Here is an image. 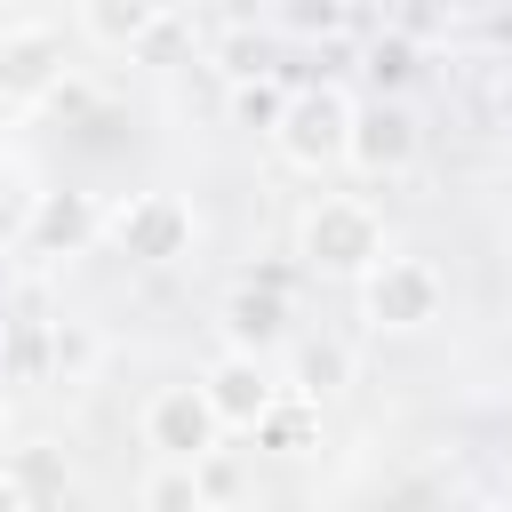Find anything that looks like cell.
Segmentation results:
<instances>
[{"mask_svg": "<svg viewBox=\"0 0 512 512\" xmlns=\"http://www.w3.org/2000/svg\"><path fill=\"white\" fill-rule=\"evenodd\" d=\"M384 256H392L384 216H376L360 192H312V200L296 208V264H304L312 280H352V288H360Z\"/></svg>", "mask_w": 512, "mask_h": 512, "instance_id": "6da1fadb", "label": "cell"}, {"mask_svg": "<svg viewBox=\"0 0 512 512\" xmlns=\"http://www.w3.org/2000/svg\"><path fill=\"white\" fill-rule=\"evenodd\" d=\"M104 248H112L120 264L168 272V264H184V256L200 248V216H192V200H184V192L144 184V192L104 200Z\"/></svg>", "mask_w": 512, "mask_h": 512, "instance_id": "7a4b0ae2", "label": "cell"}, {"mask_svg": "<svg viewBox=\"0 0 512 512\" xmlns=\"http://www.w3.org/2000/svg\"><path fill=\"white\" fill-rule=\"evenodd\" d=\"M440 312H448V280H440V264H424V256H384V264L360 280V320H368L376 336H424Z\"/></svg>", "mask_w": 512, "mask_h": 512, "instance_id": "3957f363", "label": "cell"}, {"mask_svg": "<svg viewBox=\"0 0 512 512\" xmlns=\"http://www.w3.org/2000/svg\"><path fill=\"white\" fill-rule=\"evenodd\" d=\"M344 144H352V96L344 88H296L280 128H272V152L296 176H328V168H344Z\"/></svg>", "mask_w": 512, "mask_h": 512, "instance_id": "277c9868", "label": "cell"}, {"mask_svg": "<svg viewBox=\"0 0 512 512\" xmlns=\"http://www.w3.org/2000/svg\"><path fill=\"white\" fill-rule=\"evenodd\" d=\"M424 160V128L400 96H360L352 104V144H344V168L368 176V184H400L408 168Z\"/></svg>", "mask_w": 512, "mask_h": 512, "instance_id": "5b68a950", "label": "cell"}, {"mask_svg": "<svg viewBox=\"0 0 512 512\" xmlns=\"http://www.w3.org/2000/svg\"><path fill=\"white\" fill-rule=\"evenodd\" d=\"M136 432H144L152 464H208V456L224 448V424H216V408H208L200 376H192V384H160V392L144 400Z\"/></svg>", "mask_w": 512, "mask_h": 512, "instance_id": "8992f818", "label": "cell"}, {"mask_svg": "<svg viewBox=\"0 0 512 512\" xmlns=\"http://www.w3.org/2000/svg\"><path fill=\"white\" fill-rule=\"evenodd\" d=\"M200 392H208V408H216L224 432H264V416L288 400V384L272 376V360L264 352H232V344L200 368Z\"/></svg>", "mask_w": 512, "mask_h": 512, "instance_id": "52a82bcc", "label": "cell"}, {"mask_svg": "<svg viewBox=\"0 0 512 512\" xmlns=\"http://www.w3.org/2000/svg\"><path fill=\"white\" fill-rule=\"evenodd\" d=\"M64 88V32L56 24H0V112H40Z\"/></svg>", "mask_w": 512, "mask_h": 512, "instance_id": "ba28073f", "label": "cell"}, {"mask_svg": "<svg viewBox=\"0 0 512 512\" xmlns=\"http://www.w3.org/2000/svg\"><path fill=\"white\" fill-rule=\"evenodd\" d=\"M16 248L32 264H72L88 248H104V200H88V192H40Z\"/></svg>", "mask_w": 512, "mask_h": 512, "instance_id": "9c48e42d", "label": "cell"}, {"mask_svg": "<svg viewBox=\"0 0 512 512\" xmlns=\"http://www.w3.org/2000/svg\"><path fill=\"white\" fill-rule=\"evenodd\" d=\"M216 328H224V344L232 352H272L280 336H288V296H280V280H232L224 296H216Z\"/></svg>", "mask_w": 512, "mask_h": 512, "instance_id": "30bf717a", "label": "cell"}, {"mask_svg": "<svg viewBox=\"0 0 512 512\" xmlns=\"http://www.w3.org/2000/svg\"><path fill=\"white\" fill-rule=\"evenodd\" d=\"M160 24H168V0H80V32L96 40V48H152L160 40Z\"/></svg>", "mask_w": 512, "mask_h": 512, "instance_id": "8fae6325", "label": "cell"}, {"mask_svg": "<svg viewBox=\"0 0 512 512\" xmlns=\"http://www.w3.org/2000/svg\"><path fill=\"white\" fill-rule=\"evenodd\" d=\"M344 384H352V352H344L336 336H304V344L288 352V400L320 408V400H336Z\"/></svg>", "mask_w": 512, "mask_h": 512, "instance_id": "7c38bea8", "label": "cell"}, {"mask_svg": "<svg viewBox=\"0 0 512 512\" xmlns=\"http://www.w3.org/2000/svg\"><path fill=\"white\" fill-rule=\"evenodd\" d=\"M0 384H56V320H0Z\"/></svg>", "mask_w": 512, "mask_h": 512, "instance_id": "4fadbf2b", "label": "cell"}, {"mask_svg": "<svg viewBox=\"0 0 512 512\" xmlns=\"http://www.w3.org/2000/svg\"><path fill=\"white\" fill-rule=\"evenodd\" d=\"M136 512H216L200 488V464H152L136 480Z\"/></svg>", "mask_w": 512, "mask_h": 512, "instance_id": "5bb4252c", "label": "cell"}, {"mask_svg": "<svg viewBox=\"0 0 512 512\" xmlns=\"http://www.w3.org/2000/svg\"><path fill=\"white\" fill-rule=\"evenodd\" d=\"M208 56H216L224 88H240V80H264V72H272V48H264V32H256V24H224Z\"/></svg>", "mask_w": 512, "mask_h": 512, "instance_id": "9a60e30c", "label": "cell"}, {"mask_svg": "<svg viewBox=\"0 0 512 512\" xmlns=\"http://www.w3.org/2000/svg\"><path fill=\"white\" fill-rule=\"evenodd\" d=\"M272 24L296 40H336L352 24V0H272Z\"/></svg>", "mask_w": 512, "mask_h": 512, "instance_id": "2e32d148", "label": "cell"}, {"mask_svg": "<svg viewBox=\"0 0 512 512\" xmlns=\"http://www.w3.org/2000/svg\"><path fill=\"white\" fill-rule=\"evenodd\" d=\"M104 360V336L88 320H56V384H88Z\"/></svg>", "mask_w": 512, "mask_h": 512, "instance_id": "e0dca14e", "label": "cell"}, {"mask_svg": "<svg viewBox=\"0 0 512 512\" xmlns=\"http://www.w3.org/2000/svg\"><path fill=\"white\" fill-rule=\"evenodd\" d=\"M280 112H288V88H280L272 72H264V80H240V88H232V120H240V128L272 136V128H280Z\"/></svg>", "mask_w": 512, "mask_h": 512, "instance_id": "ac0fdd59", "label": "cell"}, {"mask_svg": "<svg viewBox=\"0 0 512 512\" xmlns=\"http://www.w3.org/2000/svg\"><path fill=\"white\" fill-rule=\"evenodd\" d=\"M408 72H416V40H408L400 24H392V32H376V40H368V80H376V96H392Z\"/></svg>", "mask_w": 512, "mask_h": 512, "instance_id": "d6986e66", "label": "cell"}, {"mask_svg": "<svg viewBox=\"0 0 512 512\" xmlns=\"http://www.w3.org/2000/svg\"><path fill=\"white\" fill-rule=\"evenodd\" d=\"M480 104H488V128H496V136H512V64H496V72H488Z\"/></svg>", "mask_w": 512, "mask_h": 512, "instance_id": "ffe728a7", "label": "cell"}, {"mask_svg": "<svg viewBox=\"0 0 512 512\" xmlns=\"http://www.w3.org/2000/svg\"><path fill=\"white\" fill-rule=\"evenodd\" d=\"M0 512H32V488L16 472H0Z\"/></svg>", "mask_w": 512, "mask_h": 512, "instance_id": "44dd1931", "label": "cell"}, {"mask_svg": "<svg viewBox=\"0 0 512 512\" xmlns=\"http://www.w3.org/2000/svg\"><path fill=\"white\" fill-rule=\"evenodd\" d=\"M8 432H16V400H8V384H0V448H8Z\"/></svg>", "mask_w": 512, "mask_h": 512, "instance_id": "7402d4cb", "label": "cell"}, {"mask_svg": "<svg viewBox=\"0 0 512 512\" xmlns=\"http://www.w3.org/2000/svg\"><path fill=\"white\" fill-rule=\"evenodd\" d=\"M440 512H496V504H480V496H448Z\"/></svg>", "mask_w": 512, "mask_h": 512, "instance_id": "603a6c76", "label": "cell"}]
</instances>
